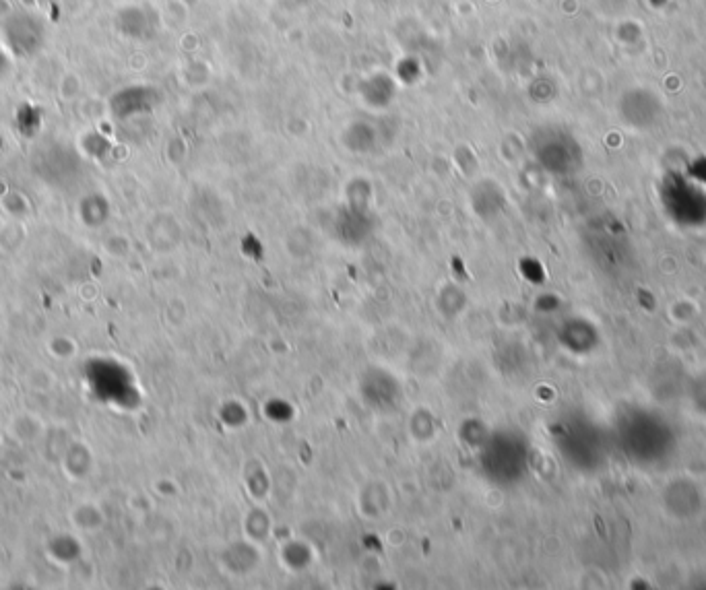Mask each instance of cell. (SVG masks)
<instances>
[{
  "instance_id": "6da1fadb",
  "label": "cell",
  "mask_w": 706,
  "mask_h": 590,
  "mask_svg": "<svg viewBox=\"0 0 706 590\" xmlns=\"http://www.w3.org/2000/svg\"><path fill=\"white\" fill-rule=\"evenodd\" d=\"M7 69V58H5V52L3 48H0V73H3Z\"/></svg>"
}]
</instances>
